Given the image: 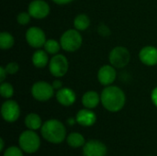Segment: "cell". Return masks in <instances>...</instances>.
I'll return each instance as SVG.
<instances>
[{
  "label": "cell",
  "instance_id": "7402d4cb",
  "mask_svg": "<svg viewBox=\"0 0 157 156\" xmlns=\"http://www.w3.org/2000/svg\"><path fill=\"white\" fill-rule=\"evenodd\" d=\"M67 143L71 147L77 148L85 144V139L81 134L74 132L67 137Z\"/></svg>",
  "mask_w": 157,
  "mask_h": 156
},
{
  "label": "cell",
  "instance_id": "ba28073f",
  "mask_svg": "<svg viewBox=\"0 0 157 156\" xmlns=\"http://www.w3.org/2000/svg\"><path fill=\"white\" fill-rule=\"evenodd\" d=\"M26 40L28 44L35 49H40L46 42V35L39 27H30L26 32Z\"/></svg>",
  "mask_w": 157,
  "mask_h": 156
},
{
  "label": "cell",
  "instance_id": "4316f807",
  "mask_svg": "<svg viewBox=\"0 0 157 156\" xmlns=\"http://www.w3.org/2000/svg\"><path fill=\"white\" fill-rule=\"evenodd\" d=\"M4 156H23L22 152L20 149H18L17 147H9L6 152Z\"/></svg>",
  "mask_w": 157,
  "mask_h": 156
},
{
  "label": "cell",
  "instance_id": "52a82bcc",
  "mask_svg": "<svg viewBox=\"0 0 157 156\" xmlns=\"http://www.w3.org/2000/svg\"><path fill=\"white\" fill-rule=\"evenodd\" d=\"M40 144V141L39 136L32 131H26L19 137V145L28 154L35 153L39 149Z\"/></svg>",
  "mask_w": 157,
  "mask_h": 156
},
{
  "label": "cell",
  "instance_id": "f1b7e54d",
  "mask_svg": "<svg viewBox=\"0 0 157 156\" xmlns=\"http://www.w3.org/2000/svg\"><path fill=\"white\" fill-rule=\"evenodd\" d=\"M151 98H152L153 103L157 107V86L153 89L152 94H151Z\"/></svg>",
  "mask_w": 157,
  "mask_h": 156
},
{
  "label": "cell",
  "instance_id": "8992f818",
  "mask_svg": "<svg viewBox=\"0 0 157 156\" xmlns=\"http://www.w3.org/2000/svg\"><path fill=\"white\" fill-rule=\"evenodd\" d=\"M32 97L39 101H47L54 95L52 85L46 81H38L31 87Z\"/></svg>",
  "mask_w": 157,
  "mask_h": 156
},
{
  "label": "cell",
  "instance_id": "f546056e",
  "mask_svg": "<svg viewBox=\"0 0 157 156\" xmlns=\"http://www.w3.org/2000/svg\"><path fill=\"white\" fill-rule=\"evenodd\" d=\"M52 85V87L54 88V90H59L63 87V83L60 80H54Z\"/></svg>",
  "mask_w": 157,
  "mask_h": 156
},
{
  "label": "cell",
  "instance_id": "9a60e30c",
  "mask_svg": "<svg viewBox=\"0 0 157 156\" xmlns=\"http://www.w3.org/2000/svg\"><path fill=\"white\" fill-rule=\"evenodd\" d=\"M75 120L80 125L87 127V126H92L96 122L97 117L93 111H91L89 108H86V109H81L77 112Z\"/></svg>",
  "mask_w": 157,
  "mask_h": 156
},
{
  "label": "cell",
  "instance_id": "d6986e66",
  "mask_svg": "<svg viewBox=\"0 0 157 156\" xmlns=\"http://www.w3.org/2000/svg\"><path fill=\"white\" fill-rule=\"evenodd\" d=\"M25 124L29 130H38L41 127V119L40 118L39 115L35 113H30L27 115L25 119Z\"/></svg>",
  "mask_w": 157,
  "mask_h": 156
},
{
  "label": "cell",
  "instance_id": "2e32d148",
  "mask_svg": "<svg viewBox=\"0 0 157 156\" xmlns=\"http://www.w3.org/2000/svg\"><path fill=\"white\" fill-rule=\"evenodd\" d=\"M99 102H101V97L95 91H87L84 94L82 97V103L84 107L89 109H92L98 107Z\"/></svg>",
  "mask_w": 157,
  "mask_h": 156
},
{
  "label": "cell",
  "instance_id": "d6a6232c",
  "mask_svg": "<svg viewBox=\"0 0 157 156\" xmlns=\"http://www.w3.org/2000/svg\"><path fill=\"white\" fill-rule=\"evenodd\" d=\"M0 143H1V144H0V150H3V148H4V141H3V139L0 140Z\"/></svg>",
  "mask_w": 157,
  "mask_h": 156
},
{
  "label": "cell",
  "instance_id": "6da1fadb",
  "mask_svg": "<svg viewBox=\"0 0 157 156\" xmlns=\"http://www.w3.org/2000/svg\"><path fill=\"white\" fill-rule=\"evenodd\" d=\"M100 97L103 107L110 112L120 111L126 102L125 93L116 86H106L103 89Z\"/></svg>",
  "mask_w": 157,
  "mask_h": 156
},
{
  "label": "cell",
  "instance_id": "5b68a950",
  "mask_svg": "<svg viewBox=\"0 0 157 156\" xmlns=\"http://www.w3.org/2000/svg\"><path fill=\"white\" fill-rule=\"evenodd\" d=\"M69 69V63L67 58L61 53H57L52 57L49 62L50 73L57 78L64 76Z\"/></svg>",
  "mask_w": 157,
  "mask_h": 156
},
{
  "label": "cell",
  "instance_id": "603a6c76",
  "mask_svg": "<svg viewBox=\"0 0 157 156\" xmlns=\"http://www.w3.org/2000/svg\"><path fill=\"white\" fill-rule=\"evenodd\" d=\"M0 94L4 98H10L14 95V87L7 82H3L0 85Z\"/></svg>",
  "mask_w": 157,
  "mask_h": 156
},
{
  "label": "cell",
  "instance_id": "ac0fdd59",
  "mask_svg": "<svg viewBox=\"0 0 157 156\" xmlns=\"http://www.w3.org/2000/svg\"><path fill=\"white\" fill-rule=\"evenodd\" d=\"M74 26L79 31L86 30L90 26V19L86 14H79L74 19Z\"/></svg>",
  "mask_w": 157,
  "mask_h": 156
},
{
  "label": "cell",
  "instance_id": "8fae6325",
  "mask_svg": "<svg viewBox=\"0 0 157 156\" xmlns=\"http://www.w3.org/2000/svg\"><path fill=\"white\" fill-rule=\"evenodd\" d=\"M117 78L116 68L111 64H106L100 67L98 72V82L105 86H111Z\"/></svg>",
  "mask_w": 157,
  "mask_h": 156
},
{
  "label": "cell",
  "instance_id": "4fadbf2b",
  "mask_svg": "<svg viewBox=\"0 0 157 156\" xmlns=\"http://www.w3.org/2000/svg\"><path fill=\"white\" fill-rule=\"evenodd\" d=\"M83 152L85 156H105L107 148L101 142L90 141L85 144Z\"/></svg>",
  "mask_w": 157,
  "mask_h": 156
},
{
  "label": "cell",
  "instance_id": "7a4b0ae2",
  "mask_svg": "<svg viewBox=\"0 0 157 156\" xmlns=\"http://www.w3.org/2000/svg\"><path fill=\"white\" fill-rule=\"evenodd\" d=\"M41 134L45 140L52 143H60L65 138V128L57 120H50L41 126Z\"/></svg>",
  "mask_w": 157,
  "mask_h": 156
},
{
  "label": "cell",
  "instance_id": "44dd1931",
  "mask_svg": "<svg viewBox=\"0 0 157 156\" xmlns=\"http://www.w3.org/2000/svg\"><path fill=\"white\" fill-rule=\"evenodd\" d=\"M43 47H44V51H46L49 54H52V55H55V54L59 53V51L62 48L61 43L53 39L47 40Z\"/></svg>",
  "mask_w": 157,
  "mask_h": 156
},
{
  "label": "cell",
  "instance_id": "e0dca14e",
  "mask_svg": "<svg viewBox=\"0 0 157 156\" xmlns=\"http://www.w3.org/2000/svg\"><path fill=\"white\" fill-rule=\"evenodd\" d=\"M48 52L42 50H37L31 58L32 63L37 68H44L47 64H49L50 59L48 56Z\"/></svg>",
  "mask_w": 157,
  "mask_h": 156
},
{
  "label": "cell",
  "instance_id": "3957f363",
  "mask_svg": "<svg viewBox=\"0 0 157 156\" xmlns=\"http://www.w3.org/2000/svg\"><path fill=\"white\" fill-rule=\"evenodd\" d=\"M60 43L63 50L68 52H74L82 46L83 38L79 30L76 29H70L63 33Z\"/></svg>",
  "mask_w": 157,
  "mask_h": 156
},
{
  "label": "cell",
  "instance_id": "7c38bea8",
  "mask_svg": "<svg viewBox=\"0 0 157 156\" xmlns=\"http://www.w3.org/2000/svg\"><path fill=\"white\" fill-rule=\"evenodd\" d=\"M140 61L148 66L157 64V48L154 46H145L139 52Z\"/></svg>",
  "mask_w": 157,
  "mask_h": 156
},
{
  "label": "cell",
  "instance_id": "4dcf8cb0",
  "mask_svg": "<svg viewBox=\"0 0 157 156\" xmlns=\"http://www.w3.org/2000/svg\"><path fill=\"white\" fill-rule=\"evenodd\" d=\"M52 1L57 5H67V4L73 2L74 0H52Z\"/></svg>",
  "mask_w": 157,
  "mask_h": 156
},
{
  "label": "cell",
  "instance_id": "5bb4252c",
  "mask_svg": "<svg viewBox=\"0 0 157 156\" xmlns=\"http://www.w3.org/2000/svg\"><path fill=\"white\" fill-rule=\"evenodd\" d=\"M56 99L57 101L65 107L73 105L76 100L75 93L69 87H62L56 92Z\"/></svg>",
  "mask_w": 157,
  "mask_h": 156
},
{
  "label": "cell",
  "instance_id": "277c9868",
  "mask_svg": "<svg viewBox=\"0 0 157 156\" xmlns=\"http://www.w3.org/2000/svg\"><path fill=\"white\" fill-rule=\"evenodd\" d=\"M131 60V53L129 50L123 46H117L113 48L109 54V63L115 68L121 69L128 65Z\"/></svg>",
  "mask_w": 157,
  "mask_h": 156
},
{
  "label": "cell",
  "instance_id": "484cf974",
  "mask_svg": "<svg viewBox=\"0 0 157 156\" xmlns=\"http://www.w3.org/2000/svg\"><path fill=\"white\" fill-rule=\"evenodd\" d=\"M6 72L8 74H15L17 73L18 69H19V66L17 63L15 62H11V63H8L6 66H5Z\"/></svg>",
  "mask_w": 157,
  "mask_h": 156
},
{
  "label": "cell",
  "instance_id": "1f68e13d",
  "mask_svg": "<svg viewBox=\"0 0 157 156\" xmlns=\"http://www.w3.org/2000/svg\"><path fill=\"white\" fill-rule=\"evenodd\" d=\"M68 123H69L70 125H73V124H75V120H74L73 118L69 119V120H68Z\"/></svg>",
  "mask_w": 157,
  "mask_h": 156
},
{
  "label": "cell",
  "instance_id": "9c48e42d",
  "mask_svg": "<svg viewBox=\"0 0 157 156\" xmlns=\"http://www.w3.org/2000/svg\"><path fill=\"white\" fill-rule=\"evenodd\" d=\"M50 6L44 0H33L28 6V12L36 19L45 18L50 14Z\"/></svg>",
  "mask_w": 157,
  "mask_h": 156
},
{
  "label": "cell",
  "instance_id": "cb8c5ba5",
  "mask_svg": "<svg viewBox=\"0 0 157 156\" xmlns=\"http://www.w3.org/2000/svg\"><path fill=\"white\" fill-rule=\"evenodd\" d=\"M31 16L29 15V12H20L17 16V21L19 25H27L30 21Z\"/></svg>",
  "mask_w": 157,
  "mask_h": 156
},
{
  "label": "cell",
  "instance_id": "ffe728a7",
  "mask_svg": "<svg viewBox=\"0 0 157 156\" xmlns=\"http://www.w3.org/2000/svg\"><path fill=\"white\" fill-rule=\"evenodd\" d=\"M15 43L14 37L6 31H3L0 34V48L2 50H8L13 47Z\"/></svg>",
  "mask_w": 157,
  "mask_h": 156
},
{
  "label": "cell",
  "instance_id": "30bf717a",
  "mask_svg": "<svg viewBox=\"0 0 157 156\" xmlns=\"http://www.w3.org/2000/svg\"><path fill=\"white\" fill-rule=\"evenodd\" d=\"M1 114L6 121H16L20 115V108L18 104L14 100H6L1 107Z\"/></svg>",
  "mask_w": 157,
  "mask_h": 156
},
{
  "label": "cell",
  "instance_id": "83f0119b",
  "mask_svg": "<svg viewBox=\"0 0 157 156\" xmlns=\"http://www.w3.org/2000/svg\"><path fill=\"white\" fill-rule=\"evenodd\" d=\"M7 74H7L6 68H5L4 66H1V67H0V82H1V83L5 82V79H6V77Z\"/></svg>",
  "mask_w": 157,
  "mask_h": 156
},
{
  "label": "cell",
  "instance_id": "d4e9b609",
  "mask_svg": "<svg viewBox=\"0 0 157 156\" xmlns=\"http://www.w3.org/2000/svg\"><path fill=\"white\" fill-rule=\"evenodd\" d=\"M98 32L102 37H108L111 34L110 29L104 23H100L98 27Z\"/></svg>",
  "mask_w": 157,
  "mask_h": 156
}]
</instances>
